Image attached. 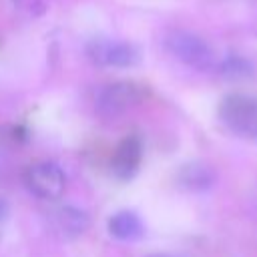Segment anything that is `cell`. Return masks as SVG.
Masks as SVG:
<instances>
[{"instance_id":"obj_1","label":"cell","mask_w":257,"mask_h":257,"mask_svg":"<svg viewBox=\"0 0 257 257\" xmlns=\"http://www.w3.org/2000/svg\"><path fill=\"white\" fill-rule=\"evenodd\" d=\"M219 118L235 137L257 143V96L245 92L227 94L219 102Z\"/></svg>"},{"instance_id":"obj_2","label":"cell","mask_w":257,"mask_h":257,"mask_svg":"<svg viewBox=\"0 0 257 257\" xmlns=\"http://www.w3.org/2000/svg\"><path fill=\"white\" fill-rule=\"evenodd\" d=\"M165 48L183 64L197 70H211L215 66V52L207 40L189 30H171L165 36Z\"/></svg>"},{"instance_id":"obj_3","label":"cell","mask_w":257,"mask_h":257,"mask_svg":"<svg viewBox=\"0 0 257 257\" xmlns=\"http://www.w3.org/2000/svg\"><path fill=\"white\" fill-rule=\"evenodd\" d=\"M22 181H24V187L30 195L44 199V201L58 199L66 187L64 171L52 161H40V163L30 165L24 171Z\"/></svg>"},{"instance_id":"obj_4","label":"cell","mask_w":257,"mask_h":257,"mask_svg":"<svg viewBox=\"0 0 257 257\" xmlns=\"http://www.w3.org/2000/svg\"><path fill=\"white\" fill-rule=\"evenodd\" d=\"M143 98V90L128 80H118L100 88L94 100V108L102 118H118L135 108Z\"/></svg>"},{"instance_id":"obj_5","label":"cell","mask_w":257,"mask_h":257,"mask_svg":"<svg viewBox=\"0 0 257 257\" xmlns=\"http://www.w3.org/2000/svg\"><path fill=\"white\" fill-rule=\"evenodd\" d=\"M88 58L100 66H114V68H128L139 62V50L124 40H102L96 38L86 46Z\"/></svg>"},{"instance_id":"obj_6","label":"cell","mask_w":257,"mask_h":257,"mask_svg":"<svg viewBox=\"0 0 257 257\" xmlns=\"http://www.w3.org/2000/svg\"><path fill=\"white\" fill-rule=\"evenodd\" d=\"M88 215L74 205H62L54 209L48 217L50 229L60 237V239H76L88 229Z\"/></svg>"},{"instance_id":"obj_7","label":"cell","mask_w":257,"mask_h":257,"mask_svg":"<svg viewBox=\"0 0 257 257\" xmlns=\"http://www.w3.org/2000/svg\"><path fill=\"white\" fill-rule=\"evenodd\" d=\"M177 183L189 193H207L217 183V173L203 161H189L177 171Z\"/></svg>"},{"instance_id":"obj_8","label":"cell","mask_w":257,"mask_h":257,"mask_svg":"<svg viewBox=\"0 0 257 257\" xmlns=\"http://www.w3.org/2000/svg\"><path fill=\"white\" fill-rule=\"evenodd\" d=\"M141 159H143V143L137 135H128L118 143L112 155V161H110L112 173L118 179H131L139 171Z\"/></svg>"},{"instance_id":"obj_9","label":"cell","mask_w":257,"mask_h":257,"mask_svg":"<svg viewBox=\"0 0 257 257\" xmlns=\"http://www.w3.org/2000/svg\"><path fill=\"white\" fill-rule=\"evenodd\" d=\"M108 233L118 241H137L145 233L141 217L133 211H118L108 219Z\"/></svg>"},{"instance_id":"obj_10","label":"cell","mask_w":257,"mask_h":257,"mask_svg":"<svg viewBox=\"0 0 257 257\" xmlns=\"http://www.w3.org/2000/svg\"><path fill=\"white\" fill-rule=\"evenodd\" d=\"M221 72H223L227 78H243V76H249V74H251V66H249L243 58L229 56L227 60H223Z\"/></svg>"},{"instance_id":"obj_11","label":"cell","mask_w":257,"mask_h":257,"mask_svg":"<svg viewBox=\"0 0 257 257\" xmlns=\"http://www.w3.org/2000/svg\"><path fill=\"white\" fill-rule=\"evenodd\" d=\"M6 215H8V205H6L4 199H0V221H2Z\"/></svg>"},{"instance_id":"obj_12","label":"cell","mask_w":257,"mask_h":257,"mask_svg":"<svg viewBox=\"0 0 257 257\" xmlns=\"http://www.w3.org/2000/svg\"><path fill=\"white\" fill-rule=\"evenodd\" d=\"M147 257H175V255H169V253H151Z\"/></svg>"}]
</instances>
